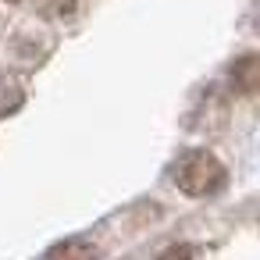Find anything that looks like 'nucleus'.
I'll use <instances>...</instances> for the list:
<instances>
[{"label":"nucleus","mask_w":260,"mask_h":260,"mask_svg":"<svg viewBox=\"0 0 260 260\" xmlns=\"http://www.w3.org/2000/svg\"><path fill=\"white\" fill-rule=\"evenodd\" d=\"M61 253H82V256H93L96 249H93V246H86V242H61V246H54V249H50V256H61Z\"/></svg>","instance_id":"3"},{"label":"nucleus","mask_w":260,"mask_h":260,"mask_svg":"<svg viewBox=\"0 0 260 260\" xmlns=\"http://www.w3.org/2000/svg\"><path fill=\"white\" fill-rule=\"evenodd\" d=\"M228 79H232V89L242 93V96L260 93V54H246V57H239V61L232 64Z\"/></svg>","instance_id":"2"},{"label":"nucleus","mask_w":260,"mask_h":260,"mask_svg":"<svg viewBox=\"0 0 260 260\" xmlns=\"http://www.w3.org/2000/svg\"><path fill=\"white\" fill-rule=\"evenodd\" d=\"M171 178L175 185L185 192V196H214L224 189L228 175H224V164L207 153V150H189L178 157V164L171 168Z\"/></svg>","instance_id":"1"}]
</instances>
